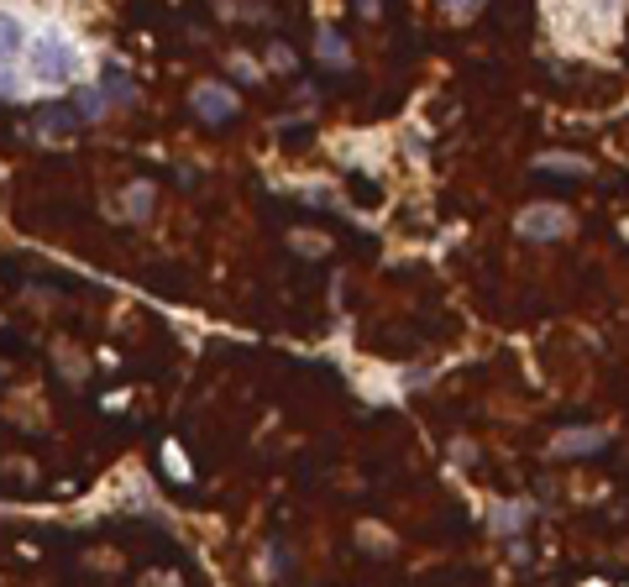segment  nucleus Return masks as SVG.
<instances>
[{
	"instance_id": "obj_7",
	"label": "nucleus",
	"mask_w": 629,
	"mask_h": 587,
	"mask_svg": "<svg viewBox=\"0 0 629 587\" xmlns=\"http://www.w3.org/2000/svg\"><path fill=\"white\" fill-rule=\"evenodd\" d=\"M525 520H530V503H499V509L488 514L493 529H514V525H525Z\"/></svg>"
},
{
	"instance_id": "obj_1",
	"label": "nucleus",
	"mask_w": 629,
	"mask_h": 587,
	"mask_svg": "<svg viewBox=\"0 0 629 587\" xmlns=\"http://www.w3.org/2000/svg\"><path fill=\"white\" fill-rule=\"evenodd\" d=\"M27 74H32V85H42V89H68L79 74H85V48L74 42V32H63L59 22H48V27H37L32 32V42H27Z\"/></svg>"
},
{
	"instance_id": "obj_18",
	"label": "nucleus",
	"mask_w": 629,
	"mask_h": 587,
	"mask_svg": "<svg viewBox=\"0 0 629 587\" xmlns=\"http://www.w3.org/2000/svg\"><path fill=\"white\" fill-rule=\"evenodd\" d=\"M362 11H367V16H378V0H362Z\"/></svg>"
},
{
	"instance_id": "obj_4",
	"label": "nucleus",
	"mask_w": 629,
	"mask_h": 587,
	"mask_svg": "<svg viewBox=\"0 0 629 587\" xmlns=\"http://www.w3.org/2000/svg\"><path fill=\"white\" fill-rule=\"evenodd\" d=\"M27 42H32V27L16 11L0 5V68H16V63L27 59Z\"/></svg>"
},
{
	"instance_id": "obj_12",
	"label": "nucleus",
	"mask_w": 629,
	"mask_h": 587,
	"mask_svg": "<svg viewBox=\"0 0 629 587\" xmlns=\"http://www.w3.org/2000/svg\"><path fill=\"white\" fill-rule=\"evenodd\" d=\"M478 5H482V0H446V11L456 16V22H467V16H473Z\"/></svg>"
},
{
	"instance_id": "obj_15",
	"label": "nucleus",
	"mask_w": 629,
	"mask_h": 587,
	"mask_svg": "<svg viewBox=\"0 0 629 587\" xmlns=\"http://www.w3.org/2000/svg\"><path fill=\"white\" fill-rule=\"evenodd\" d=\"M68 126H74V116H63V111H48V116H42V132H68Z\"/></svg>"
},
{
	"instance_id": "obj_2",
	"label": "nucleus",
	"mask_w": 629,
	"mask_h": 587,
	"mask_svg": "<svg viewBox=\"0 0 629 587\" xmlns=\"http://www.w3.org/2000/svg\"><path fill=\"white\" fill-rule=\"evenodd\" d=\"M189 111L200 121H210V126H221V121L237 116V95L226 85H194V95H189Z\"/></svg>"
},
{
	"instance_id": "obj_17",
	"label": "nucleus",
	"mask_w": 629,
	"mask_h": 587,
	"mask_svg": "<svg viewBox=\"0 0 629 587\" xmlns=\"http://www.w3.org/2000/svg\"><path fill=\"white\" fill-rule=\"evenodd\" d=\"M268 63H273V68H294V53H289V48H273Z\"/></svg>"
},
{
	"instance_id": "obj_11",
	"label": "nucleus",
	"mask_w": 629,
	"mask_h": 587,
	"mask_svg": "<svg viewBox=\"0 0 629 587\" xmlns=\"http://www.w3.org/2000/svg\"><path fill=\"white\" fill-rule=\"evenodd\" d=\"M231 74H237V79H247V85H257V74H263V68H257L252 59H241V53H237V59H231Z\"/></svg>"
},
{
	"instance_id": "obj_10",
	"label": "nucleus",
	"mask_w": 629,
	"mask_h": 587,
	"mask_svg": "<svg viewBox=\"0 0 629 587\" xmlns=\"http://www.w3.org/2000/svg\"><path fill=\"white\" fill-rule=\"evenodd\" d=\"M163 462H168V477H179V483H189V477H194V467L184 462V446H179V440H168V446H163Z\"/></svg>"
},
{
	"instance_id": "obj_16",
	"label": "nucleus",
	"mask_w": 629,
	"mask_h": 587,
	"mask_svg": "<svg viewBox=\"0 0 629 587\" xmlns=\"http://www.w3.org/2000/svg\"><path fill=\"white\" fill-rule=\"evenodd\" d=\"M0 95H22V79H16V68H0Z\"/></svg>"
},
{
	"instance_id": "obj_14",
	"label": "nucleus",
	"mask_w": 629,
	"mask_h": 587,
	"mask_svg": "<svg viewBox=\"0 0 629 587\" xmlns=\"http://www.w3.org/2000/svg\"><path fill=\"white\" fill-rule=\"evenodd\" d=\"M294 247H304L310 258H320V252H326V241H320V236H304V232H294Z\"/></svg>"
},
{
	"instance_id": "obj_8",
	"label": "nucleus",
	"mask_w": 629,
	"mask_h": 587,
	"mask_svg": "<svg viewBox=\"0 0 629 587\" xmlns=\"http://www.w3.org/2000/svg\"><path fill=\"white\" fill-rule=\"evenodd\" d=\"M148 210H152V184H131V189H126V215L142 221Z\"/></svg>"
},
{
	"instance_id": "obj_6",
	"label": "nucleus",
	"mask_w": 629,
	"mask_h": 587,
	"mask_svg": "<svg viewBox=\"0 0 629 587\" xmlns=\"http://www.w3.org/2000/svg\"><path fill=\"white\" fill-rule=\"evenodd\" d=\"M536 168H545V174H571V178H582V174H588V158H577V152H540Z\"/></svg>"
},
{
	"instance_id": "obj_3",
	"label": "nucleus",
	"mask_w": 629,
	"mask_h": 587,
	"mask_svg": "<svg viewBox=\"0 0 629 587\" xmlns=\"http://www.w3.org/2000/svg\"><path fill=\"white\" fill-rule=\"evenodd\" d=\"M567 232H571V215L562 205H536L519 215V236H530V241H556Z\"/></svg>"
},
{
	"instance_id": "obj_13",
	"label": "nucleus",
	"mask_w": 629,
	"mask_h": 587,
	"mask_svg": "<svg viewBox=\"0 0 629 587\" xmlns=\"http://www.w3.org/2000/svg\"><path fill=\"white\" fill-rule=\"evenodd\" d=\"M582 5H588V11H593V16H599V22H608V16H614V11H619V0H582Z\"/></svg>"
},
{
	"instance_id": "obj_5",
	"label": "nucleus",
	"mask_w": 629,
	"mask_h": 587,
	"mask_svg": "<svg viewBox=\"0 0 629 587\" xmlns=\"http://www.w3.org/2000/svg\"><path fill=\"white\" fill-rule=\"evenodd\" d=\"M608 446V430H567V436H556V457H588V451H599Z\"/></svg>"
},
{
	"instance_id": "obj_9",
	"label": "nucleus",
	"mask_w": 629,
	"mask_h": 587,
	"mask_svg": "<svg viewBox=\"0 0 629 587\" xmlns=\"http://www.w3.org/2000/svg\"><path fill=\"white\" fill-rule=\"evenodd\" d=\"M320 59L330 63V68H347V42H341V37H336V32H320Z\"/></svg>"
}]
</instances>
